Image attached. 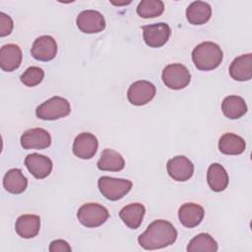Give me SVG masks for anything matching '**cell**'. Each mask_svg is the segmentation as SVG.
<instances>
[{"mask_svg":"<svg viewBox=\"0 0 252 252\" xmlns=\"http://www.w3.org/2000/svg\"><path fill=\"white\" fill-rule=\"evenodd\" d=\"M71 106L69 101L55 95L39 104L35 109V115L41 120H56L69 115Z\"/></svg>","mask_w":252,"mask_h":252,"instance_id":"obj_3","label":"cell"},{"mask_svg":"<svg viewBox=\"0 0 252 252\" xmlns=\"http://www.w3.org/2000/svg\"><path fill=\"white\" fill-rule=\"evenodd\" d=\"M212 16V8L204 1H194L186 9L187 21L192 25H203Z\"/></svg>","mask_w":252,"mask_h":252,"instance_id":"obj_20","label":"cell"},{"mask_svg":"<svg viewBox=\"0 0 252 252\" xmlns=\"http://www.w3.org/2000/svg\"><path fill=\"white\" fill-rule=\"evenodd\" d=\"M186 250L188 252H216L218 243L209 233H199L190 240Z\"/></svg>","mask_w":252,"mask_h":252,"instance_id":"obj_26","label":"cell"},{"mask_svg":"<svg viewBox=\"0 0 252 252\" xmlns=\"http://www.w3.org/2000/svg\"><path fill=\"white\" fill-rule=\"evenodd\" d=\"M108 217V210L97 203L84 204L77 212L78 220L86 227H97L103 224Z\"/></svg>","mask_w":252,"mask_h":252,"instance_id":"obj_5","label":"cell"},{"mask_svg":"<svg viewBox=\"0 0 252 252\" xmlns=\"http://www.w3.org/2000/svg\"><path fill=\"white\" fill-rule=\"evenodd\" d=\"M221 111L229 119H238L247 112V105L241 96L228 95L222 100Z\"/></svg>","mask_w":252,"mask_h":252,"instance_id":"obj_25","label":"cell"},{"mask_svg":"<svg viewBox=\"0 0 252 252\" xmlns=\"http://www.w3.org/2000/svg\"><path fill=\"white\" fill-rule=\"evenodd\" d=\"M177 230L168 220H156L138 237L140 246L146 250L167 247L175 242Z\"/></svg>","mask_w":252,"mask_h":252,"instance_id":"obj_1","label":"cell"},{"mask_svg":"<svg viewBox=\"0 0 252 252\" xmlns=\"http://www.w3.org/2000/svg\"><path fill=\"white\" fill-rule=\"evenodd\" d=\"M143 37L146 44L153 48L164 45L170 36V28L165 23H157L142 27Z\"/></svg>","mask_w":252,"mask_h":252,"instance_id":"obj_7","label":"cell"},{"mask_svg":"<svg viewBox=\"0 0 252 252\" xmlns=\"http://www.w3.org/2000/svg\"><path fill=\"white\" fill-rule=\"evenodd\" d=\"M156 95V87L149 81L134 82L128 89L127 98L133 105L141 106L150 102Z\"/></svg>","mask_w":252,"mask_h":252,"instance_id":"obj_8","label":"cell"},{"mask_svg":"<svg viewBox=\"0 0 252 252\" xmlns=\"http://www.w3.org/2000/svg\"><path fill=\"white\" fill-rule=\"evenodd\" d=\"M13 20L7 14L1 12L0 13V36H6L10 34L13 31Z\"/></svg>","mask_w":252,"mask_h":252,"instance_id":"obj_29","label":"cell"},{"mask_svg":"<svg viewBox=\"0 0 252 252\" xmlns=\"http://www.w3.org/2000/svg\"><path fill=\"white\" fill-rule=\"evenodd\" d=\"M51 144L50 134L42 128H32L25 131L21 136V146L25 150L46 149Z\"/></svg>","mask_w":252,"mask_h":252,"instance_id":"obj_11","label":"cell"},{"mask_svg":"<svg viewBox=\"0 0 252 252\" xmlns=\"http://www.w3.org/2000/svg\"><path fill=\"white\" fill-rule=\"evenodd\" d=\"M97 147L98 142L94 135L87 132L81 133L74 140L73 154L82 159H90L95 155Z\"/></svg>","mask_w":252,"mask_h":252,"instance_id":"obj_13","label":"cell"},{"mask_svg":"<svg viewBox=\"0 0 252 252\" xmlns=\"http://www.w3.org/2000/svg\"><path fill=\"white\" fill-rule=\"evenodd\" d=\"M97 168L103 171H120L125 166L122 156L111 149H104L96 163Z\"/></svg>","mask_w":252,"mask_h":252,"instance_id":"obj_24","label":"cell"},{"mask_svg":"<svg viewBox=\"0 0 252 252\" xmlns=\"http://www.w3.org/2000/svg\"><path fill=\"white\" fill-rule=\"evenodd\" d=\"M72 250L69 243L63 239L53 240L49 245L50 252H70Z\"/></svg>","mask_w":252,"mask_h":252,"instance_id":"obj_30","label":"cell"},{"mask_svg":"<svg viewBox=\"0 0 252 252\" xmlns=\"http://www.w3.org/2000/svg\"><path fill=\"white\" fill-rule=\"evenodd\" d=\"M44 77V72L36 66L29 67L20 77L21 82L27 87H34L41 83Z\"/></svg>","mask_w":252,"mask_h":252,"instance_id":"obj_28","label":"cell"},{"mask_svg":"<svg viewBox=\"0 0 252 252\" xmlns=\"http://www.w3.org/2000/svg\"><path fill=\"white\" fill-rule=\"evenodd\" d=\"M40 229V218L36 215L20 216L15 223V230L19 236L29 239L36 236Z\"/></svg>","mask_w":252,"mask_h":252,"instance_id":"obj_18","label":"cell"},{"mask_svg":"<svg viewBox=\"0 0 252 252\" xmlns=\"http://www.w3.org/2000/svg\"><path fill=\"white\" fill-rule=\"evenodd\" d=\"M205 216L203 207L195 203H185L178 210V219L185 227L192 228L199 225Z\"/></svg>","mask_w":252,"mask_h":252,"instance_id":"obj_15","label":"cell"},{"mask_svg":"<svg viewBox=\"0 0 252 252\" xmlns=\"http://www.w3.org/2000/svg\"><path fill=\"white\" fill-rule=\"evenodd\" d=\"M146 209L141 203H132L123 207L119 212V217L130 228H138L145 216Z\"/></svg>","mask_w":252,"mask_h":252,"instance_id":"obj_19","label":"cell"},{"mask_svg":"<svg viewBox=\"0 0 252 252\" xmlns=\"http://www.w3.org/2000/svg\"><path fill=\"white\" fill-rule=\"evenodd\" d=\"M23 53L21 48L14 43L5 44L0 49V67L5 72L18 69L22 63Z\"/></svg>","mask_w":252,"mask_h":252,"instance_id":"obj_16","label":"cell"},{"mask_svg":"<svg viewBox=\"0 0 252 252\" xmlns=\"http://www.w3.org/2000/svg\"><path fill=\"white\" fill-rule=\"evenodd\" d=\"M222 58V50L217 43L212 41L202 42L192 51L193 63L201 71L216 69L220 65Z\"/></svg>","mask_w":252,"mask_h":252,"instance_id":"obj_2","label":"cell"},{"mask_svg":"<svg viewBox=\"0 0 252 252\" xmlns=\"http://www.w3.org/2000/svg\"><path fill=\"white\" fill-rule=\"evenodd\" d=\"M245 148L244 139L233 133L223 134L219 141V150L224 155H240L245 151Z\"/></svg>","mask_w":252,"mask_h":252,"instance_id":"obj_23","label":"cell"},{"mask_svg":"<svg viewBox=\"0 0 252 252\" xmlns=\"http://www.w3.org/2000/svg\"><path fill=\"white\" fill-rule=\"evenodd\" d=\"M166 169L168 175L175 181H187L194 173L192 161L185 156H176L167 161Z\"/></svg>","mask_w":252,"mask_h":252,"instance_id":"obj_10","label":"cell"},{"mask_svg":"<svg viewBox=\"0 0 252 252\" xmlns=\"http://www.w3.org/2000/svg\"><path fill=\"white\" fill-rule=\"evenodd\" d=\"M132 182L127 179L101 176L97 181L99 192L110 201H117L128 194L132 188Z\"/></svg>","mask_w":252,"mask_h":252,"instance_id":"obj_4","label":"cell"},{"mask_svg":"<svg viewBox=\"0 0 252 252\" xmlns=\"http://www.w3.org/2000/svg\"><path fill=\"white\" fill-rule=\"evenodd\" d=\"M207 181L213 191L221 192L227 187L229 178L222 165L220 163H212L207 171Z\"/></svg>","mask_w":252,"mask_h":252,"instance_id":"obj_21","label":"cell"},{"mask_svg":"<svg viewBox=\"0 0 252 252\" xmlns=\"http://www.w3.org/2000/svg\"><path fill=\"white\" fill-rule=\"evenodd\" d=\"M161 79L167 88L171 90H181L189 85L191 74L186 66L173 63L163 68Z\"/></svg>","mask_w":252,"mask_h":252,"instance_id":"obj_6","label":"cell"},{"mask_svg":"<svg viewBox=\"0 0 252 252\" xmlns=\"http://www.w3.org/2000/svg\"><path fill=\"white\" fill-rule=\"evenodd\" d=\"M164 4L160 0H142L137 7V14L144 19L156 18L163 13Z\"/></svg>","mask_w":252,"mask_h":252,"instance_id":"obj_27","label":"cell"},{"mask_svg":"<svg viewBox=\"0 0 252 252\" xmlns=\"http://www.w3.org/2000/svg\"><path fill=\"white\" fill-rule=\"evenodd\" d=\"M229 75L235 81H249L252 77V54L247 53L236 57L229 66Z\"/></svg>","mask_w":252,"mask_h":252,"instance_id":"obj_17","label":"cell"},{"mask_svg":"<svg viewBox=\"0 0 252 252\" xmlns=\"http://www.w3.org/2000/svg\"><path fill=\"white\" fill-rule=\"evenodd\" d=\"M31 53L38 61H50L57 54V43L52 36L41 35L33 41Z\"/></svg>","mask_w":252,"mask_h":252,"instance_id":"obj_12","label":"cell"},{"mask_svg":"<svg viewBox=\"0 0 252 252\" xmlns=\"http://www.w3.org/2000/svg\"><path fill=\"white\" fill-rule=\"evenodd\" d=\"M4 188L12 194H21L28 187V179L20 168H12L3 178Z\"/></svg>","mask_w":252,"mask_h":252,"instance_id":"obj_22","label":"cell"},{"mask_svg":"<svg viewBox=\"0 0 252 252\" xmlns=\"http://www.w3.org/2000/svg\"><path fill=\"white\" fill-rule=\"evenodd\" d=\"M28 170L37 179L47 177L52 170V161L49 158L36 153L30 154L25 158Z\"/></svg>","mask_w":252,"mask_h":252,"instance_id":"obj_14","label":"cell"},{"mask_svg":"<svg viewBox=\"0 0 252 252\" xmlns=\"http://www.w3.org/2000/svg\"><path fill=\"white\" fill-rule=\"evenodd\" d=\"M76 24L79 30L85 33H96L105 28L102 14L95 10L82 11L76 19Z\"/></svg>","mask_w":252,"mask_h":252,"instance_id":"obj_9","label":"cell"}]
</instances>
